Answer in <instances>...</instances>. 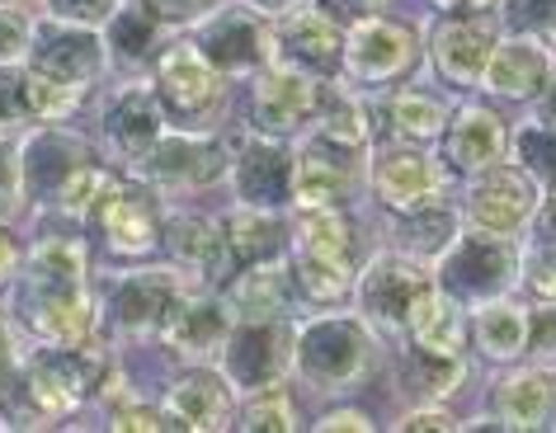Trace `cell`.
<instances>
[{
  "label": "cell",
  "instance_id": "cell-29",
  "mask_svg": "<svg viewBox=\"0 0 556 433\" xmlns=\"http://www.w3.org/2000/svg\"><path fill=\"white\" fill-rule=\"evenodd\" d=\"M109 137L128 151V156H142L161 142V104L151 90H128L123 100L109 109Z\"/></svg>",
  "mask_w": 556,
  "mask_h": 433
},
{
  "label": "cell",
  "instance_id": "cell-17",
  "mask_svg": "<svg viewBox=\"0 0 556 433\" xmlns=\"http://www.w3.org/2000/svg\"><path fill=\"white\" fill-rule=\"evenodd\" d=\"M231 179L245 207H278L293 199V156L278 142H250L236 156Z\"/></svg>",
  "mask_w": 556,
  "mask_h": 433
},
{
  "label": "cell",
  "instance_id": "cell-26",
  "mask_svg": "<svg viewBox=\"0 0 556 433\" xmlns=\"http://www.w3.org/2000/svg\"><path fill=\"white\" fill-rule=\"evenodd\" d=\"M485 86L495 94H514V100H528L538 94V86H547V52L528 38H509V43H495L491 62H485Z\"/></svg>",
  "mask_w": 556,
  "mask_h": 433
},
{
  "label": "cell",
  "instance_id": "cell-21",
  "mask_svg": "<svg viewBox=\"0 0 556 433\" xmlns=\"http://www.w3.org/2000/svg\"><path fill=\"white\" fill-rule=\"evenodd\" d=\"M448 165L453 170H467V175H481L500 165L505 156V123H500L491 109H463L453 123H448Z\"/></svg>",
  "mask_w": 556,
  "mask_h": 433
},
{
  "label": "cell",
  "instance_id": "cell-35",
  "mask_svg": "<svg viewBox=\"0 0 556 433\" xmlns=\"http://www.w3.org/2000/svg\"><path fill=\"white\" fill-rule=\"evenodd\" d=\"M156 10L147 5H128V10H114V20H109V43L118 48V58H147L151 43H156Z\"/></svg>",
  "mask_w": 556,
  "mask_h": 433
},
{
  "label": "cell",
  "instance_id": "cell-18",
  "mask_svg": "<svg viewBox=\"0 0 556 433\" xmlns=\"http://www.w3.org/2000/svg\"><path fill=\"white\" fill-rule=\"evenodd\" d=\"M161 334L179 354H193V358L217 354V344H227V334H231V306L213 302V297H185V292H179Z\"/></svg>",
  "mask_w": 556,
  "mask_h": 433
},
{
  "label": "cell",
  "instance_id": "cell-46",
  "mask_svg": "<svg viewBox=\"0 0 556 433\" xmlns=\"http://www.w3.org/2000/svg\"><path fill=\"white\" fill-rule=\"evenodd\" d=\"M401 429L420 433V429H457V424H453V415H443V410H410L401 419Z\"/></svg>",
  "mask_w": 556,
  "mask_h": 433
},
{
  "label": "cell",
  "instance_id": "cell-50",
  "mask_svg": "<svg viewBox=\"0 0 556 433\" xmlns=\"http://www.w3.org/2000/svg\"><path fill=\"white\" fill-rule=\"evenodd\" d=\"M336 10H378L382 0H330Z\"/></svg>",
  "mask_w": 556,
  "mask_h": 433
},
{
  "label": "cell",
  "instance_id": "cell-5",
  "mask_svg": "<svg viewBox=\"0 0 556 433\" xmlns=\"http://www.w3.org/2000/svg\"><path fill=\"white\" fill-rule=\"evenodd\" d=\"M288 368H293V330H288L283 320L255 316L250 326L227 334V348H222V372L231 377V386H245V391L274 386Z\"/></svg>",
  "mask_w": 556,
  "mask_h": 433
},
{
  "label": "cell",
  "instance_id": "cell-27",
  "mask_svg": "<svg viewBox=\"0 0 556 433\" xmlns=\"http://www.w3.org/2000/svg\"><path fill=\"white\" fill-rule=\"evenodd\" d=\"M80 165H86L80 142H72V137H62V132H38L34 142L24 147V189H34L38 199H58V189Z\"/></svg>",
  "mask_w": 556,
  "mask_h": 433
},
{
  "label": "cell",
  "instance_id": "cell-16",
  "mask_svg": "<svg viewBox=\"0 0 556 433\" xmlns=\"http://www.w3.org/2000/svg\"><path fill=\"white\" fill-rule=\"evenodd\" d=\"M495 52V34L481 15H457L443 20L434 34V66L457 86H477L485 76V62Z\"/></svg>",
  "mask_w": 556,
  "mask_h": 433
},
{
  "label": "cell",
  "instance_id": "cell-14",
  "mask_svg": "<svg viewBox=\"0 0 556 433\" xmlns=\"http://www.w3.org/2000/svg\"><path fill=\"white\" fill-rule=\"evenodd\" d=\"M222 80L217 66L203 58V48H170L161 58V100L179 118H199L217 104Z\"/></svg>",
  "mask_w": 556,
  "mask_h": 433
},
{
  "label": "cell",
  "instance_id": "cell-52",
  "mask_svg": "<svg viewBox=\"0 0 556 433\" xmlns=\"http://www.w3.org/2000/svg\"><path fill=\"white\" fill-rule=\"evenodd\" d=\"M542 109H547V118L556 123V80H552V90H547V104H542Z\"/></svg>",
  "mask_w": 556,
  "mask_h": 433
},
{
  "label": "cell",
  "instance_id": "cell-28",
  "mask_svg": "<svg viewBox=\"0 0 556 433\" xmlns=\"http://www.w3.org/2000/svg\"><path fill=\"white\" fill-rule=\"evenodd\" d=\"M410 340L425 354L439 358H457L463 354V311H457V297H448L443 288H429L410 311Z\"/></svg>",
  "mask_w": 556,
  "mask_h": 433
},
{
  "label": "cell",
  "instance_id": "cell-6",
  "mask_svg": "<svg viewBox=\"0 0 556 433\" xmlns=\"http://www.w3.org/2000/svg\"><path fill=\"white\" fill-rule=\"evenodd\" d=\"M429 288H434V278L420 269V259L382 255L358 278V302H364V316L378 330H406L415 302H420Z\"/></svg>",
  "mask_w": 556,
  "mask_h": 433
},
{
  "label": "cell",
  "instance_id": "cell-7",
  "mask_svg": "<svg viewBox=\"0 0 556 433\" xmlns=\"http://www.w3.org/2000/svg\"><path fill=\"white\" fill-rule=\"evenodd\" d=\"M29 66L38 72L66 80V86H80L100 76L104 66V48L86 24H66V20H52V24H34V38H29Z\"/></svg>",
  "mask_w": 556,
  "mask_h": 433
},
{
  "label": "cell",
  "instance_id": "cell-43",
  "mask_svg": "<svg viewBox=\"0 0 556 433\" xmlns=\"http://www.w3.org/2000/svg\"><path fill=\"white\" fill-rule=\"evenodd\" d=\"M48 10L66 24H86V29H94V24H109L118 10V0H48Z\"/></svg>",
  "mask_w": 556,
  "mask_h": 433
},
{
  "label": "cell",
  "instance_id": "cell-30",
  "mask_svg": "<svg viewBox=\"0 0 556 433\" xmlns=\"http://www.w3.org/2000/svg\"><path fill=\"white\" fill-rule=\"evenodd\" d=\"M222 231H227L236 269H245V264H269L283 255V245H288L283 227L269 217V207H245V213H236Z\"/></svg>",
  "mask_w": 556,
  "mask_h": 433
},
{
  "label": "cell",
  "instance_id": "cell-32",
  "mask_svg": "<svg viewBox=\"0 0 556 433\" xmlns=\"http://www.w3.org/2000/svg\"><path fill=\"white\" fill-rule=\"evenodd\" d=\"M477 344L491 358H514L528 348V311L514 302H485L477 311Z\"/></svg>",
  "mask_w": 556,
  "mask_h": 433
},
{
  "label": "cell",
  "instance_id": "cell-33",
  "mask_svg": "<svg viewBox=\"0 0 556 433\" xmlns=\"http://www.w3.org/2000/svg\"><path fill=\"white\" fill-rule=\"evenodd\" d=\"M453 241H457V221L434 203L415 207V213H406V221H401V245L410 250V259H439Z\"/></svg>",
  "mask_w": 556,
  "mask_h": 433
},
{
  "label": "cell",
  "instance_id": "cell-11",
  "mask_svg": "<svg viewBox=\"0 0 556 433\" xmlns=\"http://www.w3.org/2000/svg\"><path fill=\"white\" fill-rule=\"evenodd\" d=\"M533 207H538L533 184L519 170H495L491 165V175L477 179V189L467 199V221L485 235H514L533 217Z\"/></svg>",
  "mask_w": 556,
  "mask_h": 433
},
{
  "label": "cell",
  "instance_id": "cell-48",
  "mask_svg": "<svg viewBox=\"0 0 556 433\" xmlns=\"http://www.w3.org/2000/svg\"><path fill=\"white\" fill-rule=\"evenodd\" d=\"M316 429H326V433H330V429H336V433H344V429H372V419L358 415V410H336V415H326Z\"/></svg>",
  "mask_w": 556,
  "mask_h": 433
},
{
  "label": "cell",
  "instance_id": "cell-38",
  "mask_svg": "<svg viewBox=\"0 0 556 433\" xmlns=\"http://www.w3.org/2000/svg\"><path fill=\"white\" fill-rule=\"evenodd\" d=\"M114 189H118L114 175H104L100 165H80V170L58 189V207L62 213H90V207H100Z\"/></svg>",
  "mask_w": 556,
  "mask_h": 433
},
{
  "label": "cell",
  "instance_id": "cell-19",
  "mask_svg": "<svg viewBox=\"0 0 556 433\" xmlns=\"http://www.w3.org/2000/svg\"><path fill=\"white\" fill-rule=\"evenodd\" d=\"M94 213H100V227L109 235V245L123 250V255H147V250H156L161 217H156L151 193H142V189H114L100 207H94Z\"/></svg>",
  "mask_w": 556,
  "mask_h": 433
},
{
  "label": "cell",
  "instance_id": "cell-36",
  "mask_svg": "<svg viewBox=\"0 0 556 433\" xmlns=\"http://www.w3.org/2000/svg\"><path fill=\"white\" fill-rule=\"evenodd\" d=\"M278 292H283V278L269 264H245L241 278L231 283V306H241L250 316H269L278 306Z\"/></svg>",
  "mask_w": 556,
  "mask_h": 433
},
{
  "label": "cell",
  "instance_id": "cell-45",
  "mask_svg": "<svg viewBox=\"0 0 556 433\" xmlns=\"http://www.w3.org/2000/svg\"><path fill=\"white\" fill-rule=\"evenodd\" d=\"M528 348L533 354H556V311L528 316Z\"/></svg>",
  "mask_w": 556,
  "mask_h": 433
},
{
  "label": "cell",
  "instance_id": "cell-51",
  "mask_svg": "<svg viewBox=\"0 0 556 433\" xmlns=\"http://www.w3.org/2000/svg\"><path fill=\"white\" fill-rule=\"evenodd\" d=\"M255 10H293V0H255Z\"/></svg>",
  "mask_w": 556,
  "mask_h": 433
},
{
  "label": "cell",
  "instance_id": "cell-15",
  "mask_svg": "<svg viewBox=\"0 0 556 433\" xmlns=\"http://www.w3.org/2000/svg\"><path fill=\"white\" fill-rule=\"evenodd\" d=\"M443 184V170L420 151H382L378 165H372V189L387 207L396 213H415V207H429L434 193Z\"/></svg>",
  "mask_w": 556,
  "mask_h": 433
},
{
  "label": "cell",
  "instance_id": "cell-54",
  "mask_svg": "<svg viewBox=\"0 0 556 433\" xmlns=\"http://www.w3.org/2000/svg\"><path fill=\"white\" fill-rule=\"evenodd\" d=\"M443 5H481V0H443Z\"/></svg>",
  "mask_w": 556,
  "mask_h": 433
},
{
  "label": "cell",
  "instance_id": "cell-40",
  "mask_svg": "<svg viewBox=\"0 0 556 433\" xmlns=\"http://www.w3.org/2000/svg\"><path fill=\"white\" fill-rule=\"evenodd\" d=\"M519 161L538 179H556V132H547V128H523L519 132Z\"/></svg>",
  "mask_w": 556,
  "mask_h": 433
},
{
  "label": "cell",
  "instance_id": "cell-53",
  "mask_svg": "<svg viewBox=\"0 0 556 433\" xmlns=\"http://www.w3.org/2000/svg\"><path fill=\"white\" fill-rule=\"evenodd\" d=\"M547 235L556 241V199H552V213H547Z\"/></svg>",
  "mask_w": 556,
  "mask_h": 433
},
{
  "label": "cell",
  "instance_id": "cell-2",
  "mask_svg": "<svg viewBox=\"0 0 556 433\" xmlns=\"http://www.w3.org/2000/svg\"><path fill=\"white\" fill-rule=\"evenodd\" d=\"M514 245L509 235H463L448 245V255L439 264V288L457 302H491L495 292H505L514 278Z\"/></svg>",
  "mask_w": 556,
  "mask_h": 433
},
{
  "label": "cell",
  "instance_id": "cell-1",
  "mask_svg": "<svg viewBox=\"0 0 556 433\" xmlns=\"http://www.w3.org/2000/svg\"><path fill=\"white\" fill-rule=\"evenodd\" d=\"M80 273H86V250L66 235H52L29 255V269H24V283L15 292V311L43 344L80 348L90 340L94 311L86 288H80Z\"/></svg>",
  "mask_w": 556,
  "mask_h": 433
},
{
  "label": "cell",
  "instance_id": "cell-34",
  "mask_svg": "<svg viewBox=\"0 0 556 433\" xmlns=\"http://www.w3.org/2000/svg\"><path fill=\"white\" fill-rule=\"evenodd\" d=\"M293 278L298 288L307 292L312 302H340L344 292L354 288V264H340V259H321V255H302L293 259Z\"/></svg>",
  "mask_w": 556,
  "mask_h": 433
},
{
  "label": "cell",
  "instance_id": "cell-24",
  "mask_svg": "<svg viewBox=\"0 0 556 433\" xmlns=\"http://www.w3.org/2000/svg\"><path fill=\"white\" fill-rule=\"evenodd\" d=\"M170 255L179 259V269L203 273V278H231L236 259L227 245V231L213 227L203 217H179L170 227Z\"/></svg>",
  "mask_w": 556,
  "mask_h": 433
},
{
  "label": "cell",
  "instance_id": "cell-41",
  "mask_svg": "<svg viewBox=\"0 0 556 433\" xmlns=\"http://www.w3.org/2000/svg\"><path fill=\"white\" fill-rule=\"evenodd\" d=\"M20 193H24V161L10 142H0V221L20 213Z\"/></svg>",
  "mask_w": 556,
  "mask_h": 433
},
{
  "label": "cell",
  "instance_id": "cell-37",
  "mask_svg": "<svg viewBox=\"0 0 556 433\" xmlns=\"http://www.w3.org/2000/svg\"><path fill=\"white\" fill-rule=\"evenodd\" d=\"M392 123L401 137H415V142H425V137H439L443 132V104L429 100V94H396L392 100Z\"/></svg>",
  "mask_w": 556,
  "mask_h": 433
},
{
  "label": "cell",
  "instance_id": "cell-9",
  "mask_svg": "<svg viewBox=\"0 0 556 433\" xmlns=\"http://www.w3.org/2000/svg\"><path fill=\"white\" fill-rule=\"evenodd\" d=\"M316 109H321V94L302 72L293 66H274V72H264L255 80V90H250V118H255V128L264 132H293L302 128Z\"/></svg>",
  "mask_w": 556,
  "mask_h": 433
},
{
  "label": "cell",
  "instance_id": "cell-12",
  "mask_svg": "<svg viewBox=\"0 0 556 433\" xmlns=\"http://www.w3.org/2000/svg\"><path fill=\"white\" fill-rule=\"evenodd\" d=\"M165 415H170V429H231L236 415V396H231V377L227 372H207L193 368L185 377H175L170 396H165Z\"/></svg>",
  "mask_w": 556,
  "mask_h": 433
},
{
  "label": "cell",
  "instance_id": "cell-49",
  "mask_svg": "<svg viewBox=\"0 0 556 433\" xmlns=\"http://www.w3.org/2000/svg\"><path fill=\"white\" fill-rule=\"evenodd\" d=\"M15 362V344H10V334H5V326H0V372Z\"/></svg>",
  "mask_w": 556,
  "mask_h": 433
},
{
  "label": "cell",
  "instance_id": "cell-8",
  "mask_svg": "<svg viewBox=\"0 0 556 433\" xmlns=\"http://www.w3.org/2000/svg\"><path fill=\"white\" fill-rule=\"evenodd\" d=\"M199 48L217 72H250V66L269 62V29H264V20L255 10L231 5V10H217V15L203 24Z\"/></svg>",
  "mask_w": 556,
  "mask_h": 433
},
{
  "label": "cell",
  "instance_id": "cell-42",
  "mask_svg": "<svg viewBox=\"0 0 556 433\" xmlns=\"http://www.w3.org/2000/svg\"><path fill=\"white\" fill-rule=\"evenodd\" d=\"M29 38H34V24L15 15L10 5H0V66H15L20 58H29Z\"/></svg>",
  "mask_w": 556,
  "mask_h": 433
},
{
  "label": "cell",
  "instance_id": "cell-20",
  "mask_svg": "<svg viewBox=\"0 0 556 433\" xmlns=\"http://www.w3.org/2000/svg\"><path fill=\"white\" fill-rule=\"evenodd\" d=\"M227 170V151L203 137H165L147 151V175L161 184H213Z\"/></svg>",
  "mask_w": 556,
  "mask_h": 433
},
{
  "label": "cell",
  "instance_id": "cell-25",
  "mask_svg": "<svg viewBox=\"0 0 556 433\" xmlns=\"http://www.w3.org/2000/svg\"><path fill=\"white\" fill-rule=\"evenodd\" d=\"M505 429H547L556 419V377L552 372H519L500 382L495 396Z\"/></svg>",
  "mask_w": 556,
  "mask_h": 433
},
{
  "label": "cell",
  "instance_id": "cell-44",
  "mask_svg": "<svg viewBox=\"0 0 556 433\" xmlns=\"http://www.w3.org/2000/svg\"><path fill=\"white\" fill-rule=\"evenodd\" d=\"M505 20H509L519 34H533V29H556V0H509Z\"/></svg>",
  "mask_w": 556,
  "mask_h": 433
},
{
  "label": "cell",
  "instance_id": "cell-47",
  "mask_svg": "<svg viewBox=\"0 0 556 433\" xmlns=\"http://www.w3.org/2000/svg\"><path fill=\"white\" fill-rule=\"evenodd\" d=\"M15 269H20V245H15V235L0 227V288L15 278Z\"/></svg>",
  "mask_w": 556,
  "mask_h": 433
},
{
  "label": "cell",
  "instance_id": "cell-23",
  "mask_svg": "<svg viewBox=\"0 0 556 433\" xmlns=\"http://www.w3.org/2000/svg\"><path fill=\"white\" fill-rule=\"evenodd\" d=\"M278 43H283L288 62L307 66V72H336L340 52H344V38L336 29V20L321 15V10H293V15L283 20V29H278Z\"/></svg>",
  "mask_w": 556,
  "mask_h": 433
},
{
  "label": "cell",
  "instance_id": "cell-13",
  "mask_svg": "<svg viewBox=\"0 0 556 433\" xmlns=\"http://www.w3.org/2000/svg\"><path fill=\"white\" fill-rule=\"evenodd\" d=\"M344 58H350V72L358 80H392L415 58V34L387 20H358L350 43H344Z\"/></svg>",
  "mask_w": 556,
  "mask_h": 433
},
{
  "label": "cell",
  "instance_id": "cell-39",
  "mask_svg": "<svg viewBox=\"0 0 556 433\" xmlns=\"http://www.w3.org/2000/svg\"><path fill=\"white\" fill-rule=\"evenodd\" d=\"M245 424L241 429H264V433H283V429H293L298 424V415H293V400H288V391L283 386H260L255 396H250L245 405Z\"/></svg>",
  "mask_w": 556,
  "mask_h": 433
},
{
  "label": "cell",
  "instance_id": "cell-3",
  "mask_svg": "<svg viewBox=\"0 0 556 433\" xmlns=\"http://www.w3.org/2000/svg\"><path fill=\"white\" fill-rule=\"evenodd\" d=\"M293 362H298L302 377H312V382L344 386V382H354L368 362V330L350 316L312 320V326L298 334Z\"/></svg>",
  "mask_w": 556,
  "mask_h": 433
},
{
  "label": "cell",
  "instance_id": "cell-4",
  "mask_svg": "<svg viewBox=\"0 0 556 433\" xmlns=\"http://www.w3.org/2000/svg\"><path fill=\"white\" fill-rule=\"evenodd\" d=\"M100 377H104L100 358L80 354V348H66V344H48L24 362V382H29V396L43 419L76 410V405L100 386Z\"/></svg>",
  "mask_w": 556,
  "mask_h": 433
},
{
  "label": "cell",
  "instance_id": "cell-10",
  "mask_svg": "<svg viewBox=\"0 0 556 433\" xmlns=\"http://www.w3.org/2000/svg\"><path fill=\"white\" fill-rule=\"evenodd\" d=\"M350 151H358V147H344V142H330V137H321V142L307 147L293 161V203L302 207V213H316V207H340L344 199H350V184H354Z\"/></svg>",
  "mask_w": 556,
  "mask_h": 433
},
{
  "label": "cell",
  "instance_id": "cell-31",
  "mask_svg": "<svg viewBox=\"0 0 556 433\" xmlns=\"http://www.w3.org/2000/svg\"><path fill=\"white\" fill-rule=\"evenodd\" d=\"M15 86H20V114L38 123H58L80 104V86H66V80L38 72V66L15 72Z\"/></svg>",
  "mask_w": 556,
  "mask_h": 433
},
{
  "label": "cell",
  "instance_id": "cell-22",
  "mask_svg": "<svg viewBox=\"0 0 556 433\" xmlns=\"http://www.w3.org/2000/svg\"><path fill=\"white\" fill-rule=\"evenodd\" d=\"M175 297H179V283L170 273H132L114 288V320L132 334L161 330Z\"/></svg>",
  "mask_w": 556,
  "mask_h": 433
}]
</instances>
